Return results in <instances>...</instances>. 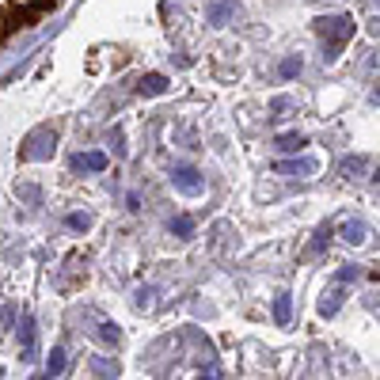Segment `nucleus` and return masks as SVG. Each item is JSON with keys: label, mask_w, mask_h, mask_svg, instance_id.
I'll list each match as a JSON object with an SVG mask.
<instances>
[{"label": "nucleus", "mask_w": 380, "mask_h": 380, "mask_svg": "<svg viewBox=\"0 0 380 380\" xmlns=\"http://www.w3.org/2000/svg\"><path fill=\"white\" fill-rule=\"evenodd\" d=\"M316 31L323 34V58H339V50H342V42L350 38V34H354V19L350 16H331V19H320V23H316Z\"/></svg>", "instance_id": "obj_1"}, {"label": "nucleus", "mask_w": 380, "mask_h": 380, "mask_svg": "<svg viewBox=\"0 0 380 380\" xmlns=\"http://www.w3.org/2000/svg\"><path fill=\"white\" fill-rule=\"evenodd\" d=\"M58 149V133L50 126H38L34 133H27V141L19 145V160H50Z\"/></svg>", "instance_id": "obj_2"}, {"label": "nucleus", "mask_w": 380, "mask_h": 380, "mask_svg": "<svg viewBox=\"0 0 380 380\" xmlns=\"http://www.w3.org/2000/svg\"><path fill=\"white\" fill-rule=\"evenodd\" d=\"M171 187L179 190V194H187V198H198L202 190H206V179H202L194 167H187V164H179L171 171Z\"/></svg>", "instance_id": "obj_3"}, {"label": "nucleus", "mask_w": 380, "mask_h": 380, "mask_svg": "<svg viewBox=\"0 0 380 380\" xmlns=\"http://www.w3.org/2000/svg\"><path fill=\"white\" fill-rule=\"evenodd\" d=\"M19 346H23V361H31V357L38 354V331H34L31 316H23V320H19Z\"/></svg>", "instance_id": "obj_4"}, {"label": "nucleus", "mask_w": 380, "mask_h": 380, "mask_svg": "<svg viewBox=\"0 0 380 380\" xmlns=\"http://www.w3.org/2000/svg\"><path fill=\"white\" fill-rule=\"evenodd\" d=\"M274 171H278V175H300V179H308V175H316V160H278V164H274Z\"/></svg>", "instance_id": "obj_5"}, {"label": "nucleus", "mask_w": 380, "mask_h": 380, "mask_svg": "<svg viewBox=\"0 0 380 380\" xmlns=\"http://www.w3.org/2000/svg\"><path fill=\"white\" fill-rule=\"evenodd\" d=\"M73 167L76 171H103L107 167V152H80V156H73Z\"/></svg>", "instance_id": "obj_6"}, {"label": "nucleus", "mask_w": 380, "mask_h": 380, "mask_svg": "<svg viewBox=\"0 0 380 380\" xmlns=\"http://www.w3.org/2000/svg\"><path fill=\"white\" fill-rule=\"evenodd\" d=\"M88 365H91V372H95L99 380H115V377H118V369H122V365H118L115 357H103V354H95Z\"/></svg>", "instance_id": "obj_7"}, {"label": "nucleus", "mask_w": 380, "mask_h": 380, "mask_svg": "<svg viewBox=\"0 0 380 380\" xmlns=\"http://www.w3.org/2000/svg\"><path fill=\"white\" fill-rule=\"evenodd\" d=\"M137 91H141V95H164V91H167V76H160V73L141 76V80H137Z\"/></svg>", "instance_id": "obj_8"}, {"label": "nucleus", "mask_w": 380, "mask_h": 380, "mask_svg": "<svg viewBox=\"0 0 380 380\" xmlns=\"http://www.w3.org/2000/svg\"><path fill=\"white\" fill-rule=\"evenodd\" d=\"M289 320H293V300H289V293H278L274 297V323L289 327Z\"/></svg>", "instance_id": "obj_9"}, {"label": "nucleus", "mask_w": 380, "mask_h": 380, "mask_svg": "<svg viewBox=\"0 0 380 380\" xmlns=\"http://www.w3.org/2000/svg\"><path fill=\"white\" fill-rule=\"evenodd\" d=\"M65 365H69L65 361V346H54L50 357H46V377H50V380L61 377V372H65Z\"/></svg>", "instance_id": "obj_10"}, {"label": "nucleus", "mask_w": 380, "mask_h": 380, "mask_svg": "<svg viewBox=\"0 0 380 380\" xmlns=\"http://www.w3.org/2000/svg\"><path fill=\"white\" fill-rule=\"evenodd\" d=\"M331 236H335V232H331L327 224H323V228H320V232H316V236H312V244H308V248H305V259H316V255H320V251H323V248H327V244H331Z\"/></svg>", "instance_id": "obj_11"}, {"label": "nucleus", "mask_w": 380, "mask_h": 380, "mask_svg": "<svg viewBox=\"0 0 380 380\" xmlns=\"http://www.w3.org/2000/svg\"><path fill=\"white\" fill-rule=\"evenodd\" d=\"M342 297H346L342 289H331V293H323V297H320V316H335V312L342 308Z\"/></svg>", "instance_id": "obj_12"}, {"label": "nucleus", "mask_w": 380, "mask_h": 380, "mask_svg": "<svg viewBox=\"0 0 380 380\" xmlns=\"http://www.w3.org/2000/svg\"><path fill=\"white\" fill-rule=\"evenodd\" d=\"M365 236H369V228H365L361 221H346V224H342V240H346V244H365Z\"/></svg>", "instance_id": "obj_13"}, {"label": "nucleus", "mask_w": 380, "mask_h": 380, "mask_svg": "<svg viewBox=\"0 0 380 380\" xmlns=\"http://www.w3.org/2000/svg\"><path fill=\"white\" fill-rule=\"evenodd\" d=\"M274 149L278 152H300L305 149V137H300V133H281V137L274 141Z\"/></svg>", "instance_id": "obj_14"}, {"label": "nucleus", "mask_w": 380, "mask_h": 380, "mask_svg": "<svg viewBox=\"0 0 380 380\" xmlns=\"http://www.w3.org/2000/svg\"><path fill=\"white\" fill-rule=\"evenodd\" d=\"M171 232L179 236V240H190V236H194V217H187V213L171 217Z\"/></svg>", "instance_id": "obj_15"}, {"label": "nucleus", "mask_w": 380, "mask_h": 380, "mask_svg": "<svg viewBox=\"0 0 380 380\" xmlns=\"http://www.w3.org/2000/svg\"><path fill=\"white\" fill-rule=\"evenodd\" d=\"M99 339L107 342V346H118V342H122V331H118L115 323H107V320H103V323H99Z\"/></svg>", "instance_id": "obj_16"}, {"label": "nucleus", "mask_w": 380, "mask_h": 380, "mask_svg": "<svg viewBox=\"0 0 380 380\" xmlns=\"http://www.w3.org/2000/svg\"><path fill=\"white\" fill-rule=\"evenodd\" d=\"M361 171H365V160L361 156H346V160H342V175H346V179H357Z\"/></svg>", "instance_id": "obj_17"}, {"label": "nucleus", "mask_w": 380, "mask_h": 380, "mask_svg": "<svg viewBox=\"0 0 380 380\" xmlns=\"http://www.w3.org/2000/svg\"><path fill=\"white\" fill-rule=\"evenodd\" d=\"M152 297H156V293H152V289H137V297H133V305H137V312H149V308L156 305V300H152Z\"/></svg>", "instance_id": "obj_18"}, {"label": "nucleus", "mask_w": 380, "mask_h": 380, "mask_svg": "<svg viewBox=\"0 0 380 380\" xmlns=\"http://www.w3.org/2000/svg\"><path fill=\"white\" fill-rule=\"evenodd\" d=\"M270 110H274V115H289V110H297V103H293L289 95H278V99L270 103Z\"/></svg>", "instance_id": "obj_19"}, {"label": "nucleus", "mask_w": 380, "mask_h": 380, "mask_svg": "<svg viewBox=\"0 0 380 380\" xmlns=\"http://www.w3.org/2000/svg\"><path fill=\"white\" fill-rule=\"evenodd\" d=\"M209 19H213V23H228V19H232V4H213Z\"/></svg>", "instance_id": "obj_20"}, {"label": "nucleus", "mask_w": 380, "mask_h": 380, "mask_svg": "<svg viewBox=\"0 0 380 380\" xmlns=\"http://www.w3.org/2000/svg\"><path fill=\"white\" fill-rule=\"evenodd\" d=\"M297 73H300V58H285V61H281V76H285V80L297 76Z\"/></svg>", "instance_id": "obj_21"}, {"label": "nucleus", "mask_w": 380, "mask_h": 380, "mask_svg": "<svg viewBox=\"0 0 380 380\" xmlns=\"http://www.w3.org/2000/svg\"><path fill=\"white\" fill-rule=\"evenodd\" d=\"M69 228L84 232V228H88V213H69Z\"/></svg>", "instance_id": "obj_22"}, {"label": "nucleus", "mask_w": 380, "mask_h": 380, "mask_svg": "<svg viewBox=\"0 0 380 380\" xmlns=\"http://www.w3.org/2000/svg\"><path fill=\"white\" fill-rule=\"evenodd\" d=\"M357 278V266H342L339 274H335V281H342V285H346V281H354Z\"/></svg>", "instance_id": "obj_23"}, {"label": "nucleus", "mask_w": 380, "mask_h": 380, "mask_svg": "<svg viewBox=\"0 0 380 380\" xmlns=\"http://www.w3.org/2000/svg\"><path fill=\"white\" fill-rule=\"evenodd\" d=\"M198 380H221V365H217V361H209V369L202 372Z\"/></svg>", "instance_id": "obj_24"}, {"label": "nucleus", "mask_w": 380, "mask_h": 380, "mask_svg": "<svg viewBox=\"0 0 380 380\" xmlns=\"http://www.w3.org/2000/svg\"><path fill=\"white\" fill-rule=\"evenodd\" d=\"M19 194H23L27 202H38V187H31V182H27V187H19Z\"/></svg>", "instance_id": "obj_25"}, {"label": "nucleus", "mask_w": 380, "mask_h": 380, "mask_svg": "<svg viewBox=\"0 0 380 380\" xmlns=\"http://www.w3.org/2000/svg\"><path fill=\"white\" fill-rule=\"evenodd\" d=\"M4 31H8V23H4V16H0V34H4Z\"/></svg>", "instance_id": "obj_26"}, {"label": "nucleus", "mask_w": 380, "mask_h": 380, "mask_svg": "<svg viewBox=\"0 0 380 380\" xmlns=\"http://www.w3.org/2000/svg\"><path fill=\"white\" fill-rule=\"evenodd\" d=\"M34 380H50V377H34Z\"/></svg>", "instance_id": "obj_27"}]
</instances>
